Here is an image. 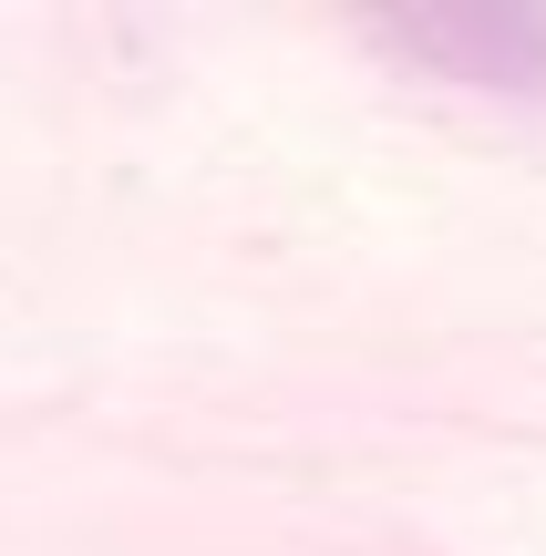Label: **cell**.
<instances>
[{"label":"cell","mask_w":546,"mask_h":556,"mask_svg":"<svg viewBox=\"0 0 546 556\" xmlns=\"http://www.w3.org/2000/svg\"><path fill=\"white\" fill-rule=\"evenodd\" d=\"M382 41L485 93H546V11H392Z\"/></svg>","instance_id":"cell-1"}]
</instances>
